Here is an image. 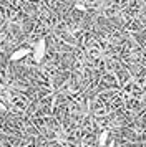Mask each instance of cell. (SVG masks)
I'll use <instances>...</instances> for the list:
<instances>
[{
  "label": "cell",
  "instance_id": "cell-1",
  "mask_svg": "<svg viewBox=\"0 0 146 147\" xmlns=\"http://www.w3.org/2000/svg\"><path fill=\"white\" fill-rule=\"evenodd\" d=\"M45 53H46V41L42 38V40L37 41L35 48L32 50V56H33V60L37 61V63H40V61L45 58Z\"/></svg>",
  "mask_w": 146,
  "mask_h": 147
},
{
  "label": "cell",
  "instance_id": "cell-2",
  "mask_svg": "<svg viewBox=\"0 0 146 147\" xmlns=\"http://www.w3.org/2000/svg\"><path fill=\"white\" fill-rule=\"evenodd\" d=\"M32 53V50L30 48H18V50H15L12 55H10V60L12 61H18V60H23L25 56Z\"/></svg>",
  "mask_w": 146,
  "mask_h": 147
},
{
  "label": "cell",
  "instance_id": "cell-3",
  "mask_svg": "<svg viewBox=\"0 0 146 147\" xmlns=\"http://www.w3.org/2000/svg\"><path fill=\"white\" fill-rule=\"evenodd\" d=\"M106 139H108V132H101V136H100V146H105L106 144Z\"/></svg>",
  "mask_w": 146,
  "mask_h": 147
},
{
  "label": "cell",
  "instance_id": "cell-4",
  "mask_svg": "<svg viewBox=\"0 0 146 147\" xmlns=\"http://www.w3.org/2000/svg\"><path fill=\"white\" fill-rule=\"evenodd\" d=\"M7 111V107L3 106V104H2V102H0V113H5Z\"/></svg>",
  "mask_w": 146,
  "mask_h": 147
}]
</instances>
